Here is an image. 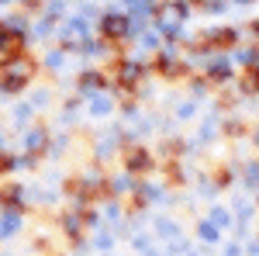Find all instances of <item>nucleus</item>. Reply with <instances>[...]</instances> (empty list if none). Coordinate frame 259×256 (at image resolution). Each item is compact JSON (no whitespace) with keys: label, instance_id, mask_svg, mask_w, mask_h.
I'll list each match as a JSON object with an SVG mask.
<instances>
[{"label":"nucleus","instance_id":"obj_1","mask_svg":"<svg viewBox=\"0 0 259 256\" xmlns=\"http://www.w3.org/2000/svg\"><path fill=\"white\" fill-rule=\"evenodd\" d=\"M100 31H104V35H111V39H124V35L132 31V18H128V14H104Z\"/></svg>","mask_w":259,"mask_h":256},{"label":"nucleus","instance_id":"obj_2","mask_svg":"<svg viewBox=\"0 0 259 256\" xmlns=\"http://www.w3.org/2000/svg\"><path fill=\"white\" fill-rule=\"evenodd\" d=\"M128 170H132V173L152 170V156H149L145 149H132V153H128Z\"/></svg>","mask_w":259,"mask_h":256},{"label":"nucleus","instance_id":"obj_3","mask_svg":"<svg viewBox=\"0 0 259 256\" xmlns=\"http://www.w3.org/2000/svg\"><path fill=\"white\" fill-rule=\"evenodd\" d=\"M207 73H211L214 83H225V80H232V62H228V59H214Z\"/></svg>","mask_w":259,"mask_h":256},{"label":"nucleus","instance_id":"obj_4","mask_svg":"<svg viewBox=\"0 0 259 256\" xmlns=\"http://www.w3.org/2000/svg\"><path fill=\"white\" fill-rule=\"evenodd\" d=\"M18 225H21V218H18V211H7V215H4V222H0V239L14 236V232H18Z\"/></svg>","mask_w":259,"mask_h":256},{"label":"nucleus","instance_id":"obj_5","mask_svg":"<svg viewBox=\"0 0 259 256\" xmlns=\"http://www.w3.org/2000/svg\"><path fill=\"white\" fill-rule=\"evenodd\" d=\"M0 201L11 204V208L18 211V208H21V187H4V191H0Z\"/></svg>","mask_w":259,"mask_h":256},{"label":"nucleus","instance_id":"obj_6","mask_svg":"<svg viewBox=\"0 0 259 256\" xmlns=\"http://www.w3.org/2000/svg\"><path fill=\"white\" fill-rule=\"evenodd\" d=\"M24 142H28V149H41V145H45V132H41V128H31Z\"/></svg>","mask_w":259,"mask_h":256},{"label":"nucleus","instance_id":"obj_7","mask_svg":"<svg viewBox=\"0 0 259 256\" xmlns=\"http://www.w3.org/2000/svg\"><path fill=\"white\" fill-rule=\"evenodd\" d=\"M83 87H87V90H94V87H100V73H83Z\"/></svg>","mask_w":259,"mask_h":256},{"label":"nucleus","instance_id":"obj_8","mask_svg":"<svg viewBox=\"0 0 259 256\" xmlns=\"http://www.w3.org/2000/svg\"><path fill=\"white\" fill-rule=\"evenodd\" d=\"M62 225H66V232H80V222H76V215H62Z\"/></svg>","mask_w":259,"mask_h":256},{"label":"nucleus","instance_id":"obj_9","mask_svg":"<svg viewBox=\"0 0 259 256\" xmlns=\"http://www.w3.org/2000/svg\"><path fill=\"white\" fill-rule=\"evenodd\" d=\"M94 111H97V115H107V111H111V104H107L104 97H94Z\"/></svg>","mask_w":259,"mask_h":256},{"label":"nucleus","instance_id":"obj_10","mask_svg":"<svg viewBox=\"0 0 259 256\" xmlns=\"http://www.w3.org/2000/svg\"><path fill=\"white\" fill-rule=\"evenodd\" d=\"M200 236H204V239H218V229H214V225H207V222H204V225H200Z\"/></svg>","mask_w":259,"mask_h":256},{"label":"nucleus","instance_id":"obj_11","mask_svg":"<svg viewBox=\"0 0 259 256\" xmlns=\"http://www.w3.org/2000/svg\"><path fill=\"white\" fill-rule=\"evenodd\" d=\"M245 177H249V184H256V180H259V163H249V170H245Z\"/></svg>","mask_w":259,"mask_h":256},{"label":"nucleus","instance_id":"obj_12","mask_svg":"<svg viewBox=\"0 0 259 256\" xmlns=\"http://www.w3.org/2000/svg\"><path fill=\"white\" fill-rule=\"evenodd\" d=\"M211 218H214V225H228V222H232V218H228V211H221V208H218Z\"/></svg>","mask_w":259,"mask_h":256},{"label":"nucleus","instance_id":"obj_13","mask_svg":"<svg viewBox=\"0 0 259 256\" xmlns=\"http://www.w3.org/2000/svg\"><path fill=\"white\" fill-rule=\"evenodd\" d=\"M245 87H249V90H259V73H256V69L249 73V83H245Z\"/></svg>","mask_w":259,"mask_h":256},{"label":"nucleus","instance_id":"obj_14","mask_svg":"<svg viewBox=\"0 0 259 256\" xmlns=\"http://www.w3.org/2000/svg\"><path fill=\"white\" fill-rule=\"evenodd\" d=\"M252 31H256V35H259V21H252Z\"/></svg>","mask_w":259,"mask_h":256}]
</instances>
